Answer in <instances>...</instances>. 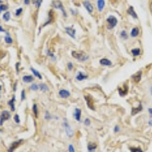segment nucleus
Returning <instances> with one entry per match:
<instances>
[{"mask_svg":"<svg viewBox=\"0 0 152 152\" xmlns=\"http://www.w3.org/2000/svg\"><path fill=\"white\" fill-rule=\"evenodd\" d=\"M72 56L80 62H85L89 59V56L87 54L81 51H72Z\"/></svg>","mask_w":152,"mask_h":152,"instance_id":"f257e3e1","label":"nucleus"},{"mask_svg":"<svg viewBox=\"0 0 152 152\" xmlns=\"http://www.w3.org/2000/svg\"><path fill=\"white\" fill-rule=\"evenodd\" d=\"M107 29L108 30H111L113 28H114L116 26L118 23V20L115 16H113V15H110L109 16L107 19Z\"/></svg>","mask_w":152,"mask_h":152,"instance_id":"f03ea898","label":"nucleus"},{"mask_svg":"<svg viewBox=\"0 0 152 152\" xmlns=\"http://www.w3.org/2000/svg\"><path fill=\"white\" fill-rule=\"evenodd\" d=\"M53 8H55V9L60 10L62 12V14H63L64 17H65V18L67 17V14H66V11L64 9L63 5H62V3L60 1H59V0H55V1H53Z\"/></svg>","mask_w":152,"mask_h":152,"instance_id":"7ed1b4c3","label":"nucleus"},{"mask_svg":"<svg viewBox=\"0 0 152 152\" xmlns=\"http://www.w3.org/2000/svg\"><path fill=\"white\" fill-rule=\"evenodd\" d=\"M11 117V114L9 111L4 110L2 112L1 115H0V126H2L3 123H5L6 120H8Z\"/></svg>","mask_w":152,"mask_h":152,"instance_id":"20e7f679","label":"nucleus"},{"mask_svg":"<svg viewBox=\"0 0 152 152\" xmlns=\"http://www.w3.org/2000/svg\"><path fill=\"white\" fill-rule=\"evenodd\" d=\"M63 125H64L65 128V132H66V134H67V135L69 136V137L71 138L72 136L73 135V131H72V129L71 126H70L69 125L68 121L66 120V119H64Z\"/></svg>","mask_w":152,"mask_h":152,"instance_id":"39448f33","label":"nucleus"},{"mask_svg":"<svg viewBox=\"0 0 152 152\" xmlns=\"http://www.w3.org/2000/svg\"><path fill=\"white\" fill-rule=\"evenodd\" d=\"M59 95L61 98H63V99H66L68 98V97H70L71 95V93L68 90H65V89H62V90L59 91Z\"/></svg>","mask_w":152,"mask_h":152,"instance_id":"423d86ee","label":"nucleus"},{"mask_svg":"<svg viewBox=\"0 0 152 152\" xmlns=\"http://www.w3.org/2000/svg\"><path fill=\"white\" fill-rule=\"evenodd\" d=\"M74 118L78 122H80L81 121V109L79 108H75V111H74Z\"/></svg>","mask_w":152,"mask_h":152,"instance_id":"0eeeda50","label":"nucleus"},{"mask_svg":"<svg viewBox=\"0 0 152 152\" xmlns=\"http://www.w3.org/2000/svg\"><path fill=\"white\" fill-rule=\"evenodd\" d=\"M65 30L70 37H72L73 39L75 38V30L72 27H65Z\"/></svg>","mask_w":152,"mask_h":152,"instance_id":"6e6552de","label":"nucleus"},{"mask_svg":"<svg viewBox=\"0 0 152 152\" xmlns=\"http://www.w3.org/2000/svg\"><path fill=\"white\" fill-rule=\"evenodd\" d=\"M23 142V140H18V142H13L12 144H11V145L10 146V147H9V152H13L15 149L17 148V147L21 145V142Z\"/></svg>","mask_w":152,"mask_h":152,"instance_id":"1a4fd4ad","label":"nucleus"},{"mask_svg":"<svg viewBox=\"0 0 152 152\" xmlns=\"http://www.w3.org/2000/svg\"><path fill=\"white\" fill-rule=\"evenodd\" d=\"M83 5L84 6L85 9H87V11H88V13H92L93 11V7L91 5V3L88 1H84L83 2Z\"/></svg>","mask_w":152,"mask_h":152,"instance_id":"9d476101","label":"nucleus"},{"mask_svg":"<svg viewBox=\"0 0 152 152\" xmlns=\"http://www.w3.org/2000/svg\"><path fill=\"white\" fill-rule=\"evenodd\" d=\"M142 71H139L137 73H135V75H133L132 76V78L133 79V81H135V83H138L140 81H141L142 78Z\"/></svg>","mask_w":152,"mask_h":152,"instance_id":"9b49d317","label":"nucleus"},{"mask_svg":"<svg viewBox=\"0 0 152 152\" xmlns=\"http://www.w3.org/2000/svg\"><path fill=\"white\" fill-rule=\"evenodd\" d=\"M118 92H119V94L121 96V97H123L125 95H126V93L128 92V87L127 85L124 84V87L123 88H118Z\"/></svg>","mask_w":152,"mask_h":152,"instance_id":"f8f14e48","label":"nucleus"},{"mask_svg":"<svg viewBox=\"0 0 152 152\" xmlns=\"http://www.w3.org/2000/svg\"><path fill=\"white\" fill-rule=\"evenodd\" d=\"M127 13L129 15H131V16L133 18H135V19L138 18V15H137V14H136V12L135 11L134 8L132 6H130L129 8H128V10H127Z\"/></svg>","mask_w":152,"mask_h":152,"instance_id":"ddd939ff","label":"nucleus"},{"mask_svg":"<svg viewBox=\"0 0 152 152\" xmlns=\"http://www.w3.org/2000/svg\"><path fill=\"white\" fill-rule=\"evenodd\" d=\"M88 78V75H85L84 73L81 72H79L78 73L77 76H76V79L78 81H84L85 79H87Z\"/></svg>","mask_w":152,"mask_h":152,"instance_id":"4468645a","label":"nucleus"},{"mask_svg":"<svg viewBox=\"0 0 152 152\" xmlns=\"http://www.w3.org/2000/svg\"><path fill=\"white\" fill-rule=\"evenodd\" d=\"M100 64L103 66H110L112 65V62L107 58H103L100 60Z\"/></svg>","mask_w":152,"mask_h":152,"instance_id":"2eb2a0df","label":"nucleus"},{"mask_svg":"<svg viewBox=\"0 0 152 152\" xmlns=\"http://www.w3.org/2000/svg\"><path fill=\"white\" fill-rule=\"evenodd\" d=\"M22 80L25 83H30L32 82V81H34V78L32 75H25L23 76Z\"/></svg>","mask_w":152,"mask_h":152,"instance_id":"dca6fc26","label":"nucleus"},{"mask_svg":"<svg viewBox=\"0 0 152 152\" xmlns=\"http://www.w3.org/2000/svg\"><path fill=\"white\" fill-rule=\"evenodd\" d=\"M105 6V1L104 0H97V9L99 11H102Z\"/></svg>","mask_w":152,"mask_h":152,"instance_id":"f3484780","label":"nucleus"},{"mask_svg":"<svg viewBox=\"0 0 152 152\" xmlns=\"http://www.w3.org/2000/svg\"><path fill=\"white\" fill-rule=\"evenodd\" d=\"M84 98H85V100H86V103H87L88 107L89 108H90L91 110H94L95 109H94V107H93V106L92 100L90 99V97H87V96H85V97H84Z\"/></svg>","mask_w":152,"mask_h":152,"instance_id":"a211bd4d","label":"nucleus"},{"mask_svg":"<svg viewBox=\"0 0 152 152\" xmlns=\"http://www.w3.org/2000/svg\"><path fill=\"white\" fill-rule=\"evenodd\" d=\"M97 148V145L95 143H92V142H89L88 145V149L89 152H92L94 151L95 149Z\"/></svg>","mask_w":152,"mask_h":152,"instance_id":"6ab92c4d","label":"nucleus"},{"mask_svg":"<svg viewBox=\"0 0 152 152\" xmlns=\"http://www.w3.org/2000/svg\"><path fill=\"white\" fill-rule=\"evenodd\" d=\"M39 89H40V90L43 92H48L49 91L48 86L46 84H44V83H41V84H39Z\"/></svg>","mask_w":152,"mask_h":152,"instance_id":"aec40b11","label":"nucleus"},{"mask_svg":"<svg viewBox=\"0 0 152 152\" xmlns=\"http://www.w3.org/2000/svg\"><path fill=\"white\" fill-rule=\"evenodd\" d=\"M15 97L13 96L12 98H11L9 101V105L11 107V111H15Z\"/></svg>","mask_w":152,"mask_h":152,"instance_id":"412c9836","label":"nucleus"},{"mask_svg":"<svg viewBox=\"0 0 152 152\" xmlns=\"http://www.w3.org/2000/svg\"><path fill=\"white\" fill-rule=\"evenodd\" d=\"M139 34V29L138 28H134L131 30V37H136Z\"/></svg>","mask_w":152,"mask_h":152,"instance_id":"4be33fe9","label":"nucleus"},{"mask_svg":"<svg viewBox=\"0 0 152 152\" xmlns=\"http://www.w3.org/2000/svg\"><path fill=\"white\" fill-rule=\"evenodd\" d=\"M131 53H132V55H133V56H138L140 55V53H141V49H140L139 48L132 49L131 50Z\"/></svg>","mask_w":152,"mask_h":152,"instance_id":"5701e85b","label":"nucleus"},{"mask_svg":"<svg viewBox=\"0 0 152 152\" xmlns=\"http://www.w3.org/2000/svg\"><path fill=\"white\" fill-rule=\"evenodd\" d=\"M5 42L8 44H11L13 43V40L12 38L10 37V34L9 33H6V36L5 37Z\"/></svg>","mask_w":152,"mask_h":152,"instance_id":"b1692460","label":"nucleus"},{"mask_svg":"<svg viewBox=\"0 0 152 152\" xmlns=\"http://www.w3.org/2000/svg\"><path fill=\"white\" fill-rule=\"evenodd\" d=\"M142 105L140 104L139 105V107L138 108H132V116H134L135 115L136 113H139L140 111H142Z\"/></svg>","mask_w":152,"mask_h":152,"instance_id":"393cba45","label":"nucleus"},{"mask_svg":"<svg viewBox=\"0 0 152 152\" xmlns=\"http://www.w3.org/2000/svg\"><path fill=\"white\" fill-rule=\"evenodd\" d=\"M30 70H31V72H32V73L34 74V76H36L37 78H38L40 79V80L42 79V76H41V75L38 71H37V70L35 69H34V68H30Z\"/></svg>","mask_w":152,"mask_h":152,"instance_id":"a878e982","label":"nucleus"},{"mask_svg":"<svg viewBox=\"0 0 152 152\" xmlns=\"http://www.w3.org/2000/svg\"><path fill=\"white\" fill-rule=\"evenodd\" d=\"M11 18V13L9 11H6L5 14H3L2 15V19L5 21H9Z\"/></svg>","mask_w":152,"mask_h":152,"instance_id":"bb28decb","label":"nucleus"},{"mask_svg":"<svg viewBox=\"0 0 152 152\" xmlns=\"http://www.w3.org/2000/svg\"><path fill=\"white\" fill-rule=\"evenodd\" d=\"M52 11H49V18H48V20L46 21V23H44V25H43V27H45L46 25H49L50 23H52V21H53V15H52Z\"/></svg>","mask_w":152,"mask_h":152,"instance_id":"cd10ccee","label":"nucleus"},{"mask_svg":"<svg viewBox=\"0 0 152 152\" xmlns=\"http://www.w3.org/2000/svg\"><path fill=\"white\" fill-rule=\"evenodd\" d=\"M32 110H33V113H34V116H36V117H37V116H38V107H37V105L36 103H34L33 105Z\"/></svg>","mask_w":152,"mask_h":152,"instance_id":"c85d7f7f","label":"nucleus"},{"mask_svg":"<svg viewBox=\"0 0 152 152\" xmlns=\"http://www.w3.org/2000/svg\"><path fill=\"white\" fill-rule=\"evenodd\" d=\"M120 37L123 38V40H127L128 37V34H127L126 30H122L121 31V33H120Z\"/></svg>","mask_w":152,"mask_h":152,"instance_id":"c756f323","label":"nucleus"},{"mask_svg":"<svg viewBox=\"0 0 152 152\" xmlns=\"http://www.w3.org/2000/svg\"><path fill=\"white\" fill-rule=\"evenodd\" d=\"M30 88L31 91H37L38 89H39V85L37 84H31V86H30Z\"/></svg>","mask_w":152,"mask_h":152,"instance_id":"7c9ffc66","label":"nucleus"},{"mask_svg":"<svg viewBox=\"0 0 152 152\" xmlns=\"http://www.w3.org/2000/svg\"><path fill=\"white\" fill-rule=\"evenodd\" d=\"M7 9H8V5H4V4L0 5V13H1L2 11H7Z\"/></svg>","mask_w":152,"mask_h":152,"instance_id":"2f4dec72","label":"nucleus"},{"mask_svg":"<svg viewBox=\"0 0 152 152\" xmlns=\"http://www.w3.org/2000/svg\"><path fill=\"white\" fill-rule=\"evenodd\" d=\"M130 151L131 152H142V151L141 150V148L139 147H130Z\"/></svg>","mask_w":152,"mask_h":152,"instance_id":"473e14b6","label":"nucleus"},{"mask_svg":"<svg viewBox=\"0 0 152 152\" xmlns=\"http://www.w3.org/2000/svg\"><path fill=\"white\" fill-rule=\"evenodd\" d=\"M26 99V94H25V90H23L21 91V100H25Z\"/></svg>","mask_w":152,"mask_h":152,"instance_id":"72a5a7b5","label":"nucleus"},{"mask_svg":"<svg viewBox=\"0 0 152 152\" xmlns=\"http://www.w3.org/2000/svg\"><path fill=\"white\" fill-rule=\"evenodd\" d=\"M44 118L46 119V120H49L50 119L52 118V116H51V115H50V113L48 112V111H46V113H45V116H44Z\"/></svg>","mask_w":152,"mask_h":152,"instance_id":"f704fd0d","label":"nucleus"},{"mask_svg":"<svg viewBox=\"0 0 152 152\" xmlns=\"http://www.w3.org/2000/svg\"><path fill=\"white\" fill-rule=\"evenodd\" d=\"M22 11H23L22 8H19V9H18L16 11H15V15H16V16H19V15L22 13Z\"/></svg>","mask_w":152,"mask_h":152,"instance_id":"c9c22d12","label":"nucleus"},{"mask_svg":"<svg viewBox=\"0 0 152 152\" xmlns=\"http://www.w3.org/2000/svg\"><path fill=\"white\" fill-rule=\"evenodd\" d=\"M14 120H15V122L16 123H20V118H19L18 114H15V116H14Z\"/></svg>","mask_w":152,"mask_h":152,"instance_id":"e433bc0d","label":"nucleus"},{"mask_svg":"<svg viewBox=\"0 0 152 152\" xmlns=\"http://www.w3.org/2000/svg\"><path fill=\"white\" fill-rule=\"evenodd\" d=\"M84 123L85 126H90V125H91V120L89 119L88 118H86V119H84Z\"/></svg>","mask_w":152,"mask_h":152,"instance_id":"4c0bfd02","label":"nucleus"},{"mask_svg":"<svg viewBox=\"0 0 152 152\" xmlns=\"http://www.w3.org/2000/svg\"><path fill=\"white\" fill-rule=\"evenodd\" d=\"M69 152H75V147L72 145H69Z\"/></svg>","mask_w":152,"mask_h":152,"instance_id":"58836bf2","label":"nucleus"},{"mask_svg":"<svg viewBox=\"0 0 152 152\" xmlns=\"http://www.w3.org/2000/svg\"><path fill=\"white\" fill-rule=\"evenodd\" d=\"M42 2H43V0H37V3H36V7H37V9H39V8L40 7Z\"/></svg>","mask_w":152,"mask_h":152,"instance_id":"ea45409f","label":"nucleus"},{"mask_svg":"<svg viewBox=\"0 0 152 152\" xmlns=\"http://www.w3.org/2000/svg\"><path fill=\"white\" fill-rule=\"evenodd\" d=\"M73 69V64L72 63V62H69L68 63V69L69 70V71H72Z\"/></svg>","mask_w":152,"mask_h":152,"instance_id":"a19ab883","label":"nucleus"},{"mask_svg":"<svg viewBox=\"0 0 152 152\" xmlns=\"http://www.w3.org/2000/svg\"><path fill=\"white\" fill-rule=\"evenodd\" d=\"M47 54H48V56H49L50 57H52V58H53L54 59H55V56H54V54L53 53H51V52H49V51H48L47 50Z\"/></svg>","mask_w":152,"mask_h":152,"instance_id":"79ce46f5","label":"nucleus"},{"mask_svg":"<svg viewBox=\"0 0 152 152\" xmlns=\"http://www.w3.org/2000/svg\"><path fill=\"white\" fill-rule=\"evenodd\" d=\"M119 131V127L118 126H116L115 127H114V132H118Z\"/></svg>","mask_w":152,"mask_h":152,"instance_id":"37998d69","label":"nucleus"},{"mask_svg":"<svg viewBox=\"0 0 152 152\" xmlns=\"http://www.w3.org/2000/svg\"><path fill=\"white\" fill-rule=\"evenodd\" d=\"M148 112H149V114L151 116V117H152V108H149L148 109Z\"/></svg>","mask_w":152,"mask_h":152,"instance_id":"c03bdc74","label":"nucleus"},{"mask_svg":"<svg viewBox=\"0 0 152 152\" xmlns=\"http://www.w3.org/2000/svg\"><path fill=\"white\" fill-rule=\"evenodd\" d=\"M0 32H5V30L2 27L0 26Z\"/></svg>","mask_w":152,"mask_h":152,"instance_id":"a18cd8bd","label":"nucleus"},{"mask_svg":"<svg viewBox=\"0 0 152 152\" xmlns=\"http://www.w3.org/2000/svg\"><path fill=\"white\" fill-rule=\"evenodd\" d=\"M18 66H19V62H17L16 63V69H17V73H18Z\"/></svg>","mask_w":152,"mask_h":152,"instance_id":"49530a36","label":"nucleus"},{"mask_svg":"<svg viewBox=\"0 0 152 152\" xmlns=\"http://www.w3.org/2000/svg\"><path fill=\"white\" fill-rule=\"evenodd\" d=\"M30 3V0H25V5H28Z\"/></svg>","mask_w":152,"mask_h":152,"instance_id":"de8ad7c7","label":"nucleus"},{"mask_svg":"<svg viewBox=\"0 0 152 152\" xmlns=\"http://www.w3.org/2000/svg\"><path fill=\"white\" fill-rule=\"evenodd\" d=\"M150 11H151V13L152 14V2L150 4Z\"/></svg>","mask_w":152,"mask_h":152,"instance_id":"09e8293b","label":"nucleus"},{"mask_svg":"<svg viewBox=\"0 0 152 152\" xmlns=\"http://www.w3.org/2000/svg\"><path fill=\"white\" fill-rule=\"evenodd\" d=\"M31 1H32L33 4H34V5H36V3H37V0H31Z\"/></svg>","mask_w":152,"mask_h":152,"instance_id":"8fccbe9b","label":"nucleus"},{"mask_svg":"<svg viewBox=\"0 0 152 152\" xmlns=\"http://www.w3.org/2000/svg\"><path fill=\"white\" fill-rule=\"evenodd\" d=\"M151 94H152V87H151Z\"/></svg>","mask_w":152,"mask_h":152,"instance_id":"3c124183","label":"nucleus"},{"mask_svg":"<svg viewBox=\"0 0 152 152\" xmlns=\"http://www.w3.org/2000/svg\"><path fill=\"white\" fill-rule=\"evenodd\" d=\"M1 89H2V86L0 85V91H1Z\"/></svg>","mask_w":152,"mask_h":152,"instance_id":"603ef678","label":"nucleus"},{"mask_svg":"<svg viewBox=\"0 0 152 152\" xmlns=\"http://www.w3.org/2000/svg\"><path fill=\"white\" fill-rule=\"evenodd\" d=\"M2 0H0V3H2Z\"/></svg>","mask_w":152,"mask_h":152,"instance_id":"864d4df0","label":"nucleus"},{"mask_svg":"<svg viewBox=\"0 0 152 152\" xmlns=\"http://www.w3.org/2000/svg\"><path fill=\"white\" fill-rule=\"evenodd\" d=\"M0 132H1V130H0Z\"/></svg>","mask_w":152,"mask_h":152,"instance_id":"5fc2aeb1","label":"nucleus"},{"mask_svg":"<svg viewBox=\"0 0 152 152\" xmlns=\"http://www.w3.org/2000/svg\"><path fill=\"white\" fill-rule=\"evenodd\" d=\"M0 97H1V96H0Z\"/></svg>","mask_w":152,"mask_h":152,"instance_id":"6e6d98bb","label":"nucleus"}]
</instances>
